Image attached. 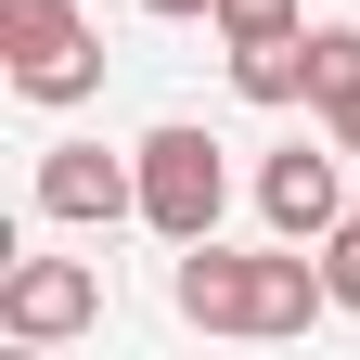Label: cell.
<instances>
[{
	"label": "cell",
	"instance_id": "1",
	"mask_svg": "<svg viewBox=\"0 0 360 360\" xmlns=\"http://www.w3.org/2000/svg\"><path fill=\"white\" fill-rule=\"evenodd\" d=\"M167 309L193 335H257V347H283V335H309L335 309V283H322V245H283L270 232V257H232V245H180V270H167Z\"/></svg>",
	"mask_w": 360,
	"mask_h": 360
},
{
	"label": "cell",
	"instance_id": "2",
	"mask_svg": "<svg viewBox=\"0 0 360 360\" xmlns=\"http://www.w3.org/2000/svg\"><path fill=\"white\" fill-rule=\"evenodd\" d=\"M129 155H142V232L206 245V232H219V206H232V155H219V129L167 116V129H142Z\"/></svg>",
	"mask_w": 360,
	"mask_h": 360
},
{
	"label": "cell",
	"instance_id": "3",
	"mask_svg": "<svg viewBox=\"0 0 360 360\" xmlns=\"http://www.w3.org/2000/svg\"><path fill=\"white\" fill-rule=\"evenodd\" d=\"M0 77L26 103H90L103 90V39L77 0H0Z\"/></svg>",
	"mask_w": 360,
	"mask_h": 360
},
{
	"label": "cell",
	"instance_id": "4",
	"mask_svg": "<svg viewBox=\"0 0 360 360\" xmlns=\"http://www.w3.org/2000/svg\"><path fill=\"white\" fill-rule=\"evenodd\" d=\"M103 322V270L90 257H13L0 270V335L13 347H77Z\"/></svg>",
	"mask_w": 360,
	"mask_h": 360
},
{
	"label": "cell",
	"instance_id": "5",
	"mask_svg": "<svg viewBox=\"0 0 360 360\" xmlns=\"http://www.w3.org/2000/svg\"><path fill=\"white\" fill-rule=\"evenodd\" d=\"M39 219H77V232H116V219H142V155L52 142V155H39Z\"/></svg>",
	"mask_w": 360,
	"mask_h": 360
},
{
	"label": "cell",
	"instance_id": "6",
	"mask_svg": "<svg viewBox=\"0 0 360 360\" xmlns=\"http://www.w3.org/2000/svg\"><path fill=\"white\" fill-rule=\"evenodd\" d=\"M257 219H270L283 245H322L335 219H347V180H335V142H283V155H270V167H257Z\"/></svg>",
	"mask_w": 360,
	"mask_h": 360
},
{
	"label": "cell",
	"instance_id": "7",
	"mask_svg": "<svg viewBox=\"0 0 360 360\" xmlns=\"http://www.w3.org/2000/svg\"><path fill=\"white\" fill-rule=\"evenodd\" d=\"M232 90H245V103H270V116L309 103V90H322V77H309V26H296V39H257V52H232Z\"/></svg>",
	"mask_w": 360,
	"mask_h": 360
},
{
	"label": "cell",
	"instance_id": "8",
	"mask_svg": "<svg viewBox=\"0 0 360 360\" xmlns=\"http://www.w3.org/2000/svg\"><path fill=\"white\" fill-rule=\"evenodd\" d=\"M206 26H219V52H257V39H296L309 26V0H219Z\"/></svg>",
	"mask_w": 360,
	"mask_h": 360
},
{
	"label": "cell",
	"instance_id": "9",
	"mask_svg": "<svg viewBox=\"0 0 360 360\" xmlns=\"http://www.w3.org/2000/svg\"><path fill=\"white\" fill-rule=\"evenodd\" d=\"M309 103H335V90H360V26H309Z\"/></svg>",
	"mask_w": 360,
	"mask_h": 360
},
{
	"label": "cell",
	"instance_id": "10",
	"mask_svg": "<svg viewBox=\"0 0 360 360\" xmlns=\"http://www.w3.org/2000/svg\"><path fill=\"white\" fill-rule=\"evenodd\" d=\"M322 283H335V309H347V322H360V206H347L335 232H322Z\"/></svg>",
	"mask_w": 360,
	"mask_h": 360
},
{
	"label": "cell",
	"instance_id": "11",
	"mask_svg": "<svg viewBox=\"0 0 360 360\" xmlns=\"http://www.w3.org/2000/svg\"><path fill=\"white\" fill-rule=\"evenodd\" d=\"M309 116H322V142H335V155H360V90H335V103H309Z\"/></svg>",
	"mask_w": 360,
	"mask_h": 360
},
{
	"label": "cell",
	"instance_id": "12",
	"mask_svg": "<svg viewBox=\"0 0 360 360\" xmlns=\"http://www.w3.org/2000/svg\"><path fill=\"white\" fill-rule=\"evenodd\" d=\"M142 13H167V26H180V13H219V0H142Z\"/></svg>",
	"mask_w": 360,
	"mask_h": 360
}]
</instances>
